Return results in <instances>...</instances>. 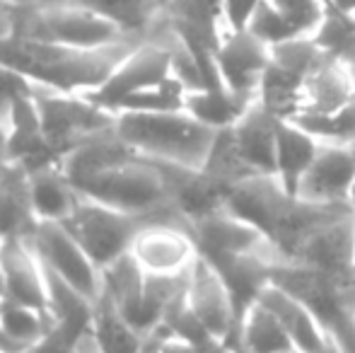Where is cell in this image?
<instances>
[{
  "mask_svg": "<svg viewBox=\"0 0 355 353\" xmlns=\"http://www.w3.org/2000/svg\"><path fill=\"white\" fill-rule=\"evenodd\" d=\"M225 211L252 223L278 259L290 264L309 235L331 218L353 211L351 203H314L293 196L276 177H257L234 184L225 198Z\"/></svg>",
  "mask_w": 355,
  "mask_h": 353,
  "instance_id": "obj_1",
  "label": "cell"
},
{
  "mask_svg": "<svg viewBox=\"0 0 355 353\" xmlns=\"http://www.w3.org/2000/svg\"><path fill=\"white\" fill-rule=\"evenodd\" d=\"M136 44L141 42L107 49H73L12 34L0 42V63L22 73L37 87L85 94L102 85Z\"/></svg>",
  "mask_w": 355,
  "mask_h": 353,
  "instance_id": "obj_2",
  "label": "cell"
},
{
  "mask_svg": "<svg viewBox=\"0 0 355 353\" xmlns=\"http://www.w3.org/2000/svg\"><path fill=\"white\" fill-rule=\"evenodd\" d=\"M114 131L138 155L187 170H201L206 165L218 133L184 109L116 114Z\"/></svg>",
  "mask_w": 355,
  "mask_h": 353,
  "instance_id": "obj_3",
  "label": "cell"
},
{
  "mask_svg": "<svg viewBox=\"0 0 355 353\" xmlns=\"http://www.w3.org/2000/svg\"><path fill=\"white\" fill-rule=\"evenodd\" d=\"M278 121L259 102H254L232 126L215 133L203 172L234 187L257 177H273L276 170Z\"/></svg>",
  "mask_w": 355,
  "mask_h": 353,
  "instance_id": "obj_4",
  "label": "cell"
},
{
  "mask_svg": "<svg viewBox=\"0 0 355 353\" xmlns=\"http://www.w3.org/2000/svg\"><path fill=\"white\" fill-rule=\"evenodd\" d=\"M83 198H92L133 216H155L172 206L169 165L131 153L112 167L75 184Z\"/></svg>",
  "mask_w": 355,
  "mask_h": 353,
  "instance_id": "obj_5",
  "label": "cell"
},
{
  "mask_svg": "<svg viewBox=\"0 0 355 353\" xmlns=\"http://www.w3.org/2000/svg\"><path fill=\"white\" fill-rule=\"evenodd\" d=\"M271 283L312 312L338 353H355V281H336L314 268L276 261Z\"/></svg>",
  "mask_w": 355,
  "mask_h": 353,
  "instance_id": "obj_6",
  "label": "cell"
},
{
  "mask_svg": "<svg viewBox=\"0 0 355 353\" xmlns=\"http://www.w3.org/2000/svg\"><path fill=\"white\" fill-rule=\"evenodd\" d=\"M15 34L73 49H107L136 42V37L123 32L114 19L78 3L19 8Z\"/></svg>",
  "mask_w": 355,
  "mask_h": 353,
  "instance_id": "obj_7",
  "label": "cell"
},
{
  "mask_svg": "<svg viewBox=\"0 0 355 353\" xmlns=\"http://www.w3.org/2000/svg\"><path fill=\"white\" fill-rule=\"evenodd\" d=\"M34 99H37L44 136L61 157H66L83 143L114 131L116 114L94 104L85 94L37 87Z\"/></svg>",
  "mask_w": 355,
  "mask_h": 353,
  "instance_id": "obj_8",
  "label": "cell"
},
{
  "mask_svg": "<svg viewBox=\"0 0 355 353\" xmlns=\"http://www.w3.org/2000/svg\"><path fill=\"white\" fill-rule=\"evenodd\" d=\"M148 218L153 216H133V213L116 211L112 206L80 196L78 206L63 221V225L83 245V250L92 257L94 264L104 271L107 266H112L114 261L131 252L133 240H136L138 230Z\"/></svg>",
  "mask_w": 355,
  "mask_h": 353,
  "instance_id": "obj_9",
  "label": "cell"
},
{
  "mask_svg": "<svg viewBox=\"0 0 355 353\" xmlns=\"http://www.w3.org/2000/svg\"><path fill=\"white\" fill-rule=\"evenodd\" d=\"M128 255L148 276L164 278L184 276L198 259L191 227L179 216L177 208H167L148 218L138 230Z\"/></svg>",
  "mask_w": 355,
  "mask_h": 353,
  "instance_id": "obj_10",
  "label": "cell"
},
{
  "mask_svg": "<svg viewBox=\"0 0 355 353\" xmlns=\"http://www.w3.org/2000/svg\"><path fill=\"white\" fill-rule=\"evenodd\" d=\"M172 32V29H169ZM174 42V37H172ZM172 42H141L123 56V61L112 71V76L92 92H85L94 104L119 112L126 99L136 97L150 87H157L174 78L172 73Z\"/></svg>",
  "mask_w": 355,
  "mask_h": 353,
  "instance_id": "obj_11",
  "label": "cell"
},
{
  "mask_svg": "<svg viewBox=\"0 0 355 353\" xmlns=\"http://www.w3.org/2000/svg\"><path fill=\"white\" fill-rule=\"evenodd\" d=\"M27 242L42 264L56 273L61 281L73 286L89 300H97L102 293V268L92 261V257L83 250L78 240L68 232L63 223H34Z\"/></svg>",
  "mask_w": 355,
  "mask_h": 353,
  "instance_id": "obj_12",
  "label": "cell"
},
{
  "mask_svg": "<svg viewBox=\"0 0 355 353\" xmlns=\"http://www.w3.org/2000/svg\"><path fill=\"white\" fill-rule=\"evenodd\" d=\"M223 85L244 102H257L261 78L271 63V46L247 29H227L215 49Z\"/></svg>",
  "mask_w": 355,
  "mask_h": 353,
  "instance_id": "obj_13",
  "label": "cell"
},
{
  "mask_svg": "<svg viewBox=\"0 0 355 353\" xmlns=\"http://www.w3.org/2000/svg\"><path fill=\"white\" fill-rule=\"evenodd\" d=\"M290 264L314 268L336 281H355V218L353 211L319 225Z\"/></svg>",
  "mask_w": 355,
  "mask_h": 353,
  "instance_id": "obj_14",
  "label": "cell"
},
{
  "mask_svg": "<svg viewBox=\"0 0 355 353\" xmlns=\"http://www.w3.org/2000/svg\"><path fill=\"white\" fill-rule=\"evenodd\" d=\"M187 302L215 339L223 341L232 353H242L237 344V327H234V310L230 293L215 273V268L201 257L193 261L191 271H189Z\"/></svg>",
  "mask_w": 355,
  "mask_h": 353,
  "instance_id": "obj_15",
  "label": "cell"
},
{
  "mask_svg": "<svg viewBox=\"0 0 355 353\" xmlns=\"http://www.w3.org/2000/svg\"><path fill=\"white\" fill-rule=\"evenodd\" d=\"M0 271H3L5 295L34 310L49 315V283L42 259L27 237L0 240ZM51 320V317H49Z\"/></svg>",
  "mask_w": 355,
  "mask_h": 353,
  "instance_id": "obj_16",
  "label": "cell"
},
{
  "mask_svg": "<svg viewBox=\"0 0 355 353\" xmlns=\"http://www.w3.org/2000/svg\"><path fill=\"white\" fill-rule=\"evenodd\" d=\"M191 235L196 242L198 257L213 259V257L230 255H254V252H268L276 255L266 237L252 225L230 211H218L203 221L191 223ZM278 257V255H276Z\"/></svg>",
  "mask_w": 355,
  "mask_h": 353,
  "instance_id": "obj_17",
  "label": "cell"
},
{
  "mask_svg": "<svg viewBox=\"0 0 355 353\" xmlns=\"http://www.w3.org/2000/svg\"><path fill=\"white\" fill-rule=\"evenodd\" d=\"M355 182V146L322 143L312 167L297 189V196L314 203H348Z\"/></svg>",
  "mask_w": 355,
  "mask_h": 353,
  "instance_id": "obj_18",
  "label": "cell"
},
{
  "mask_svg": "<svg viewBox=\"0 0 355 353\" xmlns=\"http://www.w3.org/2000/svg\"><path fill=\"white\" fill-rule=\"evenodd\" d=\"M351 102H355L353 71L346 63L327 53L304 80V104L300 117H304V114L322 117V114L341 112Z\"/></svg>",
  "mask_w": 355,
  "mask_h": 353,
  "instance_id": "obj_19",
  "label": "cell"
},
{
  "mask_svg": "<svg viewBox=\"0 0 355 353\" xmlns=\"http://www.w3.org/2000/svg\"><path fill=\"white\" fill-rule=\"evenodd\" d=\"M261 305H266L273 315L281 320V325L288 332L290 341L300 353H338L336 346L329 341V336L322 332L319 322L312 317V312L293 298L288 291L278 288L276 283L266 288L259 298Z\"/></svg>",
  "mask_w": 355,
  "mask_h": 353,
  "instance_id": "obj_20",
  "label": "cell"
},
{
  "mask_svg": "<svg viewBox=\"0 0 355 353\" xmlns=\"http://www.w3.org/2000/svg\"><path fill=\"white\" fill-rule=\"evenodd\" d=\"M322 141L307 133L295 121H278L276 131V170L273 177L288 193L297 196V189L304 175L312 167Z\"/></svg>",
  "mask_w": 355,
  "mask_h": 353,
  "instance_id": "obj_21",
  "label": "cell"
},
{
  "mask_svg": "<svg viewBox=\"0 0 355 353\" xmlns=\"http://www.w3.org/2000/svg\"><path fill=\"white\" fill-rule=\"evenodd\" d=\"M80 193L66 177L61 165L44 167L29 175V203L34 221L63 223L78 206Z\"/></svg>",
  "mask_w": 355,
  "mask_h": 353,
  "instance_id": "obj_22",
  "label": "cell"
},
{
  "mask_svg": "<svg viewBox=\"0 0 355 353\" xmlns=\"http://www.w3.org/2000/svg\"><path fill=\"white\" fill-rule=\"evenodd\" d=\"M34 213L29 203V175L8 165L0 175V240L27 237L34 227Z\"/></svg>",
  "mask_w": 355,
  "mask_h": 353,
  "instance_id": "obj_23",
  "label": "cell"
},
{
  "mask_svg": "<svg viewBox=\"0 0 355 353\" xmlns=\"http://www.w3.org/2000/svg\"><path fill=\"white\" fill-rule=\"evenodd\" d=\"M304 80H307L304 76L290 71V68L281 66L271 58L261 78V85H259L257 102L281 121H293L302 112Z\"/></svg>",
  "mask_w": 355,
  "mask_h": 353,
  "instance_id": "obj_24",
  "label": "cell"
},
{
  "mask_svg": "<svg viewBox=\"0 0 355 353\" xmlns=\"http://www.w3.org/2000/svg\"><path fill=\"white\" fill-rule=\"evenodd\" d=\"M92 341L99 353H143L145 349V336L123 320L104 291L94 300Z\"/></svg>",
  "mask_w": 355,
  "mask_h": 353,
  "instance_id": "obj_25",
  "label": "cell"
},
{
  "mask_svg": "<svg viewBox=\"0 0 355 353\" xmlns=\"http://www.w3.org/2000/svg\"><path fill=\"white\" fill-rule=\"evenodd\" d=\"M252 104L234 97V94L225 87L223 89H193V92H187L184 112H189L193 119H198L203 126L213 128V131H223V128L232 126Z\"/></svg>",
  "mask_w": 355,
  "mask_h": 353,
  "instance_id": "obj_26",
  "label": "cell"
},
{
  "mask_svg": "<svg viewBox=\"0 0 355 353\" xmlns=\"http://www.w3.org/2000/svg\"><path fill=\"white\" fill-rule=\"evenodd\" d=\"M49 327H51L49 315L10 298H0V329L17 353L32 349L46 334Z\"/></svg>",
  "mask_w": 355,
  "mask_h": 353,
  "instance_id": "obj_27",
  "label": "cell"
},
{
  "mask_svg": "<svg viewBox=\"0 0 355 353\" xmlns=\"http://www.w3.org/2000/svg\"><path fill=\"white\" fill-rule=\"evenodd\" d=\"M297 351L288 332L266 305L257 302L242 327V353H288Z\"/></svg>",
  "mask_w": 355,
  "mask_h": 353,
  "instance_id": "obj_28",
  "label": "cell"
},
{
  "mask_svg": "<svg viewBox=\"0 0 355 353\" xmlns=\"http://www.w3.org/2000/svg\"><path fill=\"white\" fill-rule=\"evenodd\" d=\"M71 3H78L114 19L123 32L136 39L143 37V32L153 24L157 12L167 8V0H71Z\"/></svg>",
  "mask_w": 355,
  "mask_h": 353,
  "instance_id": "obj_29",
  "label": "cell"
},
{
  "mask_svg": "<svg viewBox=\"0 0 355 353\" xmlns=\"http://www.w3.org/2000/svg\"><path fill=\"white\" fill-rule=\"evenodd\" d=\"M293 121L322 143H338V146L355 143V102L343 107L341 112L322 114V117L304 114V117H297Z\"/></svg>",
  "mask_w": 355,
  "mask_h": 353,
  "instance_id": "obj_30",
  "label": "cell"
},
{
  "mask_svg": "<svg viewBox=\"0 0 355 353\" xmlns=\"http://www.w3.org/2000/svg\"><path fill=\"white\" fill-rule=\"evenodd\" d=\"M244 29H247L249 34H254L257 39H261L263 44H268L271 49L297 37V34L293 32V27L281 17V12L271 5V0H261V3L254 8L252 17H249Z\"/></svg>",
  "mask_w": 355,
  "mask_h": 353,
  "instance_id": "obj_31",
  "label": "cell"
},
{
  "mask_svg": "<svg viewBox=\"0 0 355 353\" xmlns=\"http://www.w3.org/2000/svg\"><path fill=\"white\" fill-rule=\"evenodd\" d=\"M271 5L297 37H312L327 15V5L322 0H271Z\"/></svg>",
  "mask_w": 355,
  "mask_h": 353,
  "instance_id": "obj_32",
  "label": "cell"
},
{
  "mask_svg": "<svg viewBox=\"0 0 355 353\" xmlns=\"http://www.w3.org/2000/svg\"><path fill=\"white\" fill-rule=\"evenodd\" d=\"M37 85L29 83L22 73H17L15 68L0 63V123H5L10 109L27 94H34Z\"/></svg>",
  "mask_w": 355,
  "mask_h": 353,
  "instance_id": "obj_33",
  "label": "cell"
},
{
  "mask_svg": "<svg viewBox=\"0 0 355 353\" xmlns=\"http://www.w3.org/2000/svg\"><path fill=\"white\" fill-rule=\"evenodd\" d=\"M143 353H206V351L187 344V341L174 336L172 332H167L164 327H157L153 334L145 336Z\"/></svg>",
  "mask_w": 355,
  "mask_h": 353,
  "instance_id": "obj_34",
  "label": "cell"
},
{
  "mask_svg": "<svg viewBox=\"0 0 355 353\" xmlns=\"http://www.w3.org/2000/svg\"><path fill=\"white\" fill-rule=\"evenodd\" d=\"M261 0H225V19H227V29H244L252 17L254 8Z\"/></svg>",
  "mask_w": 355,
  "mask_h": 353,
  "instance_id": "obj_35",
  "label": "cell"
},
{
  "mask_svg": "<svg viewBox=\"0 0 355 353\" xmlns=\"http://www.w3.org/2000/svg\"><path fill=\"white\" fill-rule=\"evenodd\" d=\"M17 15L19 5H15L12 0H0V42L10 39L17 29Z\"/></svg>",
  "mask_w": 355,
  "mask_h": 353,
  "instance_id": "obj_36",
  "label": "cell"
},
{
  "mask_svg": "<svg viewBox=\"0 0 355 353\" xmlns=\"http://www.w3.org/2000/svg\"><path fill=\"white\" fill-rule=\"evenodd\" d=\"M8 165V131H5V123H0V175Z\"/></svg>",
  "mask_w": 355,
  "mask_h": 353,
  "instance_id": "obj_37",
  "label": "cell"
},
{
  "mask_svg": "<svg viewBox=\"0 0 355 353\" xmlns=\"http://www.w3.org/2000/svg\"><path fill=\"white\" fill-rule=\"evenodd\" d=\"M329 8L338 10V12L348 15V17H355V0H331Z\"/></svg>",
  "mask_w": 355,
  "mask_h": 353,
  "instance_id": "obj_38",
  "label": "cell"
},
{
  "mask_svg": "<svg viewBox=\"0 0 355 353\" xmlns=\"http://www.w3.org/2000/svg\"><path fill=\"white\" fill-rule=\"evenodd\" d=\"M0 351H5V353H17L12 349V346H10V341L5 339V334H3V329H0Z\"/></svg>",
  "mask_w": 355,
  "mask_h": 353,
  "instance_id": "obj_39",
  "label": "cell"
},
{
  "mask_svg": "<svg viewBox=\"0 0 355 353\" xmlns=\"http://www.w3.org/2000/svg\"><path fill=\"white\" fill-rule=\"evenodd\" d=\"M348 203H351L353 211H355V182H353V187H351V193H348Z\"/></svg>",
  "mask_w": 355,
  "mask_h": 353,
  "instance_id": "obj_40",
  "label": "cell"
},
{
  "mask_svg": "<svg viewBox=\"0 0 355 353\" xmlns=\"http://www.w3.org/2000/svg\"><path fill=\"white\" fill-rule=\"evenodd\" d=\"M5 295V286H3V271H0V298Z\"/></svg>",
  "mask_w": 355,
  "mask_h": 353,
  "instance_id": "obj_41",
  "label": "cell"
},
{
  "mask_svg": "<svg viewBox=\"0 0 355 353\" xmlns=\"http://www.w3.org/2000/svg\"><path fill=\"white\" fill-rule=\"evenodd\" d=\"M12 3H15V5H19V8H22V3H24V0H12Z\"/></svg>",
  "mask_w": 355,
  "mask_h": 353,
  "instance_id": "obj_42",
  "label": "cell"
},
{
  "mask_svg": "<svg viewBox=\"0 0 355 353\" xmlns=\"http://www.w3.org/2000/svg\"><path fill=\"white\" fill-rule=\"evenodd\" d=\"M322 3H324V5H329V3H331V0H322Z\"/></svg>",
  "mask_w": 355,
  "mask_h": 353,
  "instance_id": "obj_43",
  "label": "cell"
},
{
  "mask_svg": "<svg viewBox=\"0 0 355 353\" xmlns=\"http://www.w3.org/2000/svg\"><path fill=\"white\" fill-rule=\"evenodd\" d=\"M288 353H300V351H288Z\"/></svg>",
  "mask_w": 355,
  "mask_h": 353,
  "instance_id": "obj_44",
  "label": "cell"
},
{
  "mask_svg": "<svg viewBox=\"0 0 355 353\" xmlns=\"http://www.w3.org/2000/svg\"><path fill=\"white\" fill-rule=\"evenodd\" d=\"M353 218H355V211H353Z\"/></svg>",
  "mask_w": 355,
  "mask_h": 353,
  "instance_id": "obj_45",
  "label": "cell"
},
{
  "mask_svg": "<svg viewBox=\"0 0 355 353\" xmlns=\"http://www.w3.org/2000/svg\"><path fill=\"white\" fill-rule=\"evenodd\" d=\"M0 353H5V351H0Z\"/></svg>",
  "mask_w": 355,
  "mask_h": 353,
  "instance_id": "obj_46",
  "label": "cell"
},
{
  "mask_svg": "<svg viewBox=\"0 0 355 353\" xmlns=\"http://www.w3.org/2000/svg\"><path fill=\"white\" fill-rule=\"evenodd\" d=\"M353 19H355V17H353Z\"/></svg>",
  "mask_w": 355,
  "mask_h": 353,
  "instance_id": "obj_47",
  "label": "cell"
}]
</instances>
